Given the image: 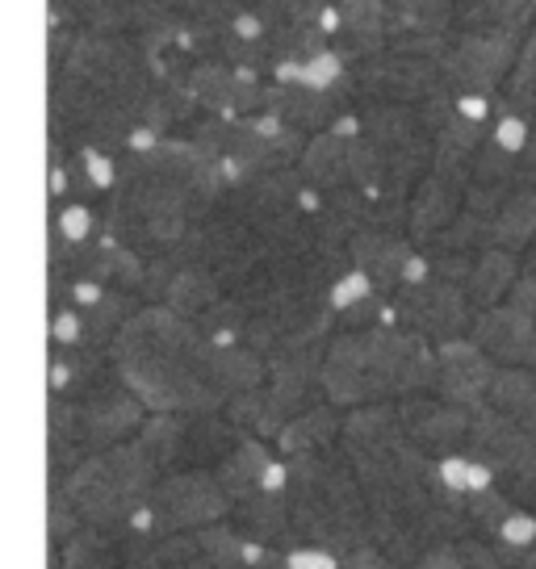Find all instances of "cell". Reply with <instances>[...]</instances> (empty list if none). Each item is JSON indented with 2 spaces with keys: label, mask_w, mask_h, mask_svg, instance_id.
<instances>
[{
  "label": "cell",
  "mask_w": 536,
  "mask_h": 569,
  "mask_svg": "<svg viewBox=\"0 0 536 569\" xmlns=\"http://www.w3.org/2000/svg\"><path fill=\"white\" fill-rule=\"evenodd\" d=\"M465 189H469V163L457 160H431L428 172L411 189V222L407 231L424 248L448 222L465 210Z\"/></svg>",
  "instance_id": "cell-12"
},
{
  "label": "cell",
  "mask_w": 536,
  "mask_h": 569,
  "mask_svg": "<svg viewBox=\"0 0 536 569\" xmlns=\"http://www.w3.org/2000/svg\"><path fill=\"white\" fill-rule=\"evenodd\" d=\"M461 452L474 457L519 502L536 490V431L519 427L516 419H507L490 402L474 410V423H469Z\"/></svg>",
  "instance_id": "cell-6"
},
{
  "label": "cell",
  "mask_w": 536,
  "mask_h": 569,
  "mask_svg": "<svg viewBox=\"0 0 536 569\" xmlns=\"http://www.w3.org/2000/svg\"><path fill=\"white\" fill-rule=\"evenodd\" d=\"M348 256H353V268H360V272L390 298L394 289L407 281L415 256H419V243L411 239V231L360 227V231L348 239Z\"/></svg>",
  "instance_id": "cell-16"
},
{
  "label": "cell",
  "mask_w": 536,
  "mask_h": 569,
  "mask_svg": "<svg viewBox=\"0 0 536 569\" xmlns=\"http://www.w3.org/2000/svg\"><path fill=\"white\" fill-rule=\"evenodd\" d=\"M415 569H512L483 536H457L440 549H431Z\"/></svg>",
  "instance_id": "cell-27"
},
{
  "label": "cell",
  "mask_w": 536,
  "mask_h": 569,
  "mask_svg": "<svg viewBox=\"0 0 536 569\" xmlns=\"http://www.w3.org/2000/svg\"><path fill=\"white\" fill-rule=\"evenodd\" d=\"M495 410H503L507 419H516L519 427L536 431V369H524V365H499L495 373V386H490V398H486Z\"/></svg>",
  "instance_id": "cell-25"
},
{
  "label": "cell",
  "mask_w": 536,
  "mask_h": 569,
  "mask_svg": "<svg viewBox=\"0 0 536 569\" xmlns=\"http://www.w3.org/2000/svg\"><path fill=\"white\" fill-rule=\"evenodd\" d=\"M524 502H528V507H533V511H536V490H533V495H528V498H524Z\"/></svg>",
  "instance_id": "cell-33"
},
{
  "label": "cell",
  "mask_w": 536,
  "mask_h": 569,
  "mask_svg": "<svg viewBox=\"0 0 536 569\" xmlns=\"http://www.w3.org/2000/svg\"><path fill=\"white\" fill-rule=\"evenodd\" d=\"M499 373V360L486 352L474 336L448 339L436 348V377H431V393H440L448 402H457L465 410L486 407L490 386Z\"/></svg>",
  "instance_id": "cell-11"
},
{
  "label": "cell",
  "mask_w": 536,
  "mask_h": 569,
  "mask_svg": "<svg viewBox=\"0 0 536 569\" xmlns=\"http://www.w3.org/2000/svg\"><path fill=\"white\" fill-rule=\"evenodd\" d=\"M398 407V419H403V431L411 436L415 448H424L431 461H445L453 452L465 448V436H469V423H474V410L448 402L440 393H407L394 402Z\"/></svg>",
  "instance_id": "cell-10"
},
{
  "label": "cell",
  "mask_w": 536,
  "mask_h": 569,
  "mask_svg": "<svg viewBox=\"0 0 536 569\" xmlns=\"http://www.w3.org/2000/svg\"><path fill=\"white\" fill-rule=\"evenodd\" d=\"M231 528L248 545H260V549H281L289 552L298 545V532H294V516H289V498H286V473L277 481L260 486L256 495L239 498L231 507Z\"/></svg>",
  "instance_id": "cell-17"
},
{
  "label": "cell",
  "mask_w": 536,
  "mask_h": 569,
  "mask_svg": "<svg viewBox=\"0 0 536 569\" xmlns=\"http://www.w3.org/2000/svg\"><path fill=\"white\" fill-rule=\"evenodd\" d=\"M519 272H524V256L519 251L483 248L478 260H474L469 281H465V293H469V302L478 306V310H490V306L507 302V293L519 281Z\"/></svg>",
  "instance_id": "cell-22"
},
{
  "label": "cell",
  "mask_w": 536,
  "mask_h": 569,
  "mask_svg": "<svg viewBox=\"0 0 536 569\" xmlns=\"http://www.w3.org/2000/svg\"><path fill=\"white\" fill-rule=\"evenodd\" d=\"M478 319V306L469 302L465 284L445 281L436 277L428 264V251L419 248L407 281L390 293V322L407 327L415 336H424L428 343H448V339H461L474 331Z\"/></svg>",
  "instance_id": "cell-4"
},
{
  "label": "cell",
  "mask_w": 536,
  "mask_h": 569,
  "mask_svg": "<svg viewBox=\"0 0 536 569\" xmlns=\"http://www.w3.org/2000/svg\"><path fill=\"white\" fill-rule=\"evenodd\" d=\"M327 26H331V51L348 68L390 51V0H336Z\"/></svg>",
  "instance_id": "cell-15"
},
{
  "label": "cell",
  "mask_w": 536,
  "mask_h": 569,
  "mask_svg": "<svg viewBox=\"0 0 536 569\" xmlns=\"http://www.w3.org/2000/svg\"><path fill=\"white\" fill-rule=\"evenodd\" d=\"M353 134H340V130H319L306 142L302 160H298V172L302 180L322 193V189H353V151H348Z\"/></svg>",
  "instance_id": "cell-20"
},
{
  "label": "cell",
  "mask_w": 536,
  "mask_h": 569,
  "mask_svg": "<svg viewBox=\"0 0 536 569\" xmlns=\"http://www.w3.org/2000/svg\"><path fill=\"white\" fill-rule=\"evenodd\" d=\"M344 569H403V566H398L377 540H365V545L344 552Z\"/></svg>",
  "instance_id": "cell-29"
},
{
  "label": "cell",
  "mask_w": 536,
  "mask_h": 569,
  "mask_svg": "<svg viewBox=\"0 0 536 569\" xmlns=\"http://www.w3.org/2000/svg\"><path fill=\"white\" fill-rule=\"evenodd\" d=\"M244 569H289V552L248 545V566H244Z\"/></svg>",
  "instance_id": "cell-30"
},
{
  "label": "cell",
  "mask_w": 536,
  "mask_h": 569,
  "mask_svg": "<svg viewBox=\"0 0 536 569\" xmlns=\"http://www.w3.org/2000/svg\"><path fill=\"white\" fill-rule=\"evenodd\" d=\"M227 293H231V289H227V281L218 277L215 268L177 264L172 281L163 289V302L172 306V310H180V315H189V319H201V315H206L210 306L222 302Z\"/></svg>",
  "instance_id": "cell-24"
},
{
  "label": "cell",
  "mask_w": 536,
  "mask_h": 569,
  "mask_svg": "<svg viewBox=\"0 0 536 569\" xmlns=\"http://www.w3.org/2000/svg\"><path fill=\"white\" fill-rule=\"evenodd\" d=\"M59 402H68V398H59ZM68 415H72L76 423V436H80V445L85 452H106V448L122 445L130 436H139V427L147 423V407L143 398L126 386L122 377H113L106 381L101 390H92L89 398H80V402H68Z\"/></svg>",
  "instance_id": "cell-9"
},
{
  "label": "cell",
  "mask_w": 536,
  "mask_h": 569,
  "mask_svg": "<svg viewBox=\"0 0 536 569\" xmlns=\"http://www.w3.org/2000/svg\"><path fill=\"white\" fill-rule=\"evenodd\" d=\"M286 498L298 545H322L344 557L369 536V498L340 445L286 457Z\"/></svg>",
  "instance_id": "cell-2"
},
{
  "label": "cell",
  "mask_w": 536,
  "mask_h": 569,
  "mask_svg": "<svg viewBox=\"0 0 536 569\" xmlns=\"http://www.w3.org/2000/svg\"><path fill=\"white\" fill-rule=\"evenodd\" d=\"M272 448H277L272 440L248 431V436L215 465V478L222 481V490H227V498H231V507L239 502V498L256 495L260 486H268V481H277L281 473H286V457L277 461Z\"/></svg>",
  "instance_id": "cell-19"
},
{
  "label": "cell",
  "mask_w": 536,
  "mask_h": 569,
  "mask_svg": "<svg viewBox=\"0 0 536 569\" xmlns=\"http://www.w3.org/2000/svg\"><path fill=\"white\" fill-rule=\"evenodd\" d=\"M344 415H348V410H340L336 402L319 398V402H310L298 419H289L272 445H277V452H281V457H298V452H315V448L340 445Z\"/></svg>",
  "instance_id": "cell-21"
},
{
  "label": "cell",
  "mask_w": 536,
  "mask_h": 569,
  "mask_svg": "<svg viewBox=\"0 0 536 569\" xmlns=\"http://www.w3.org/2000/svg\"><path fill=\"white\" fill-rule=\"evenodd\" d=\"M113 369L151 415L227 410L231 398L265 386L268 360L248 343H218L201 322L168 302H143L109 343Z\"/></svg>",
  "instance_id": "cell-1"
},
{
  "label": "cell",
  "mask_w": 536,
  "mask_h": 569,
  "mask_svg": "<svg viewBox=\"0 0 536 569\" xmlns=\"http://www.w3.org/2000/svg\"><path fill=\"white\" fill-rule=\"evenodd\" d=\"M499 106L516 109V113H524L536 126V26L528 30L524 47H519L516 68L507 71V80H503Z\"/></svg>",
  "instance_id": "cell-26"
},
{
  "label": "cell",
  "mask_w": 536,
  "mask_h": 569,
  "mask_svg": "<svg viewBox=\"0 0 536 569\" xmlns=\"http://www.w3.org/2000/svg\"><path fill=\"white\" fill-rule=\"evenodd\" d=\"M353 84H357L360 101H398V106H424L431 97L453 92L448 84L445 59H428V54L407 51H381L365 63H353Z\"/></svg>",
  "instance_id": "cell-8"
},
{
  "label": "cell",
  "mask_w": 536,
  "mask_h": 569,
  "mask_svg": "<svg viewBox=\"0 0 536 569\" xmlns=\"http://www.w3.org/2000/svg\"><path fill=\"white\" fill-rule=\"evenodd\" d=\"M227 516H231V498L222 490V481L215 478V469H172L156 481V490L147 498L143 516L135 519L130 536L156 540V536L222 523Z\"/></svg>",
  "instance_id": "cell-5"
},
{
  "label": "cell",
  "mask_w": 536,
  "mask_h": 569,
  "mask_svg": "<svg viewBox=\"0 0 536 569\" xmlns=\"http://www.w3.org/2000/svg\"><path fill=\"white\" fill-rule=\"evenodd\" d=\"M160 478L163 469L156 465V457L147 452L139 436H130V440L106 448V452L85 457L59 490L72 498V507L80 511L85 523L106 528L113 536H130L135 519L143 516L147 498H151Z\"/></svg>",
  "instance_id": "cell-3"
},
{
  "label": "cell",
  "mask_w": 536,
  "mask_h": 569,
  "mask_svg": "<svg viewBox=\"0 0 536 569\" xmlns=\"http://www.w3.org/2000/svg\"><path fill=\"white\" fill-rule=\"evenodd\" d=\"M524 272H536V234H533V243L524 248Z\"/></svg>",
  "instance_id": "cell-31"
},
{
  "label": "cell",
  "mask_w": 536,
  "mask_h": 569,
  "mask_svg": "<svg viewBox=\"0 0 536 569\" xmlns=\"http://www.w3.org/2000/svg\"><path fill=\"white\" fill-rule=\"evenodd\" d=\"M453 34H457V0H390V42Z\"/></svg>",
  "instance_id": "cell-23"
},
{
  "label": "cell",
  "mask_w": 536,
  "mask_h": 569,
  "mask_svg": "<svg viewBox=\"0 0 536 569\" xmlns=\"http://www.w3.org/2000/svg\"><path fill=\"white\" fill-rule=\"evenodd\" d=\"M289 569H344V557L336 549H322V545H294Z\"/></svg>",
  "instance_id": "cell-28"
},
{
  "label": "cell",
  "mask_w": 536,
  "mask_h": 569,
  "mask_svg": "<svg viewBox=\"0 0 536 569\" xmlns=\"http://www.w3.org/2000/svg\"><path fill=\"white\" fill-rule=\"evenodd\" d=\"M519 569H536V549L528 552V557H524V566H519Z\"/></svg>",
  "instance_id": "cell-32"
},
{
  "label": "cell",
  "mask_w": 536,
  "mask_h": 569,
  "mask_svg": "<svg viewBox=\"0 0 536 569\" xmlns=\"http://www.w3.org/2000/svg\"><path fill=\"white\" fill-rule=\"evenodd\" d=\"M189 89L201 101L206 113H227V118H244V113H260L265 109L268 76L256 68H235V63H218V59H197L189 71Z\"/></svg>",
  "instance_id": "cell-13"
},
{
  "label": "cell",
  "mask_w": 536,
  "mask_h": 569,
  "mask_svg": "<svg viewBox=\"0 0 536 569\" xmlns=\"http://www.w3.org/2000/svg\"><path fill=\"white\" fill-rule=\"evenodd\" d=\"M319 390L340 410H357L374 402L369 390V352H365V327H344L331 336L319 369Z\"/></svg>",
  "instance_id": "cell-14"
},
{
  "label": "cell",
  "mask_w": 536,
  "mask_h": 569,
  "mask_svg": "<svg viewBox=\"0 0 536 569\" xmlns=\"http://www.w3.org/2000/svg\"><path fill=\"white\" fill-rule=\"evenodd\" d=\"M469 336L483 343L499 365H524L536 369V319L516 302H499L490 310H478Z\"/></svg>",
  "instance_id": "cell-18"
},
{
  "label": "cell",
  "mask_w": 536,
  "mask_h": 569,
  "mask_svg": "<svg viewBox=\"0 0 536 569\" xmlns=\"http://www.w3.org/2000/svg\"><path fill=\"white\" fill-rule=\"evenodd\" d=\"M533 26H499V30H461L445 54L448 84L457 97H499L507 71L516 68L519 47Z\"/></svg>",
  "instance_id": "cell-7"
}]
</instances>
